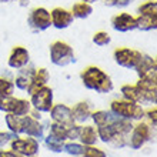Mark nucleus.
Returning <instances> with one entry per match:
<instances>
[{
  "instance_id": "obj_9",
  "label": "nucleus",
  "mask_w": 157,
  "mask_h": 157,
  "mask_svg": "<svg viewBox=\"0 0 157 157\" xmlns=\"http://www.w3.org/2000/svg\"><path fill=\"white\" fill-rule=\"evenodd\" d=\"M27 25L34 32H44L52 27L50 12L46 7H34L27 16Z\"/></svg>"
},
{
  "instance_id": "obj_10",
  "label": "nucleus",
  "mask_w": 157,
  "mask_h": 157,
  "mask_svg": "<svg viewBox=\"0 0 157 157\" xmlns=\"http://www.w3.org/2000/svg\"><path fill=\"white\" fill-rule=\"evenodd\" d=\"M30 63V52L27 47L23 46H14L12 47L7 57V66L13 70H20L23 67L29 66Z\"/></svg>"
},
{
  "instance_id": "obj_2",
  "label": "nucleus",
  "mask_w": 157,
  "mask_h": 157,
  "mask_svg": "<svg viewBox=\"0 0 157 157\" xmlns=\"http://www.w3.org/2000/svg\"><path fill=\"white\" fill-rule=\"evenodd\" d=\"M110 112L116 117L130 121H139L144 117V109L141 104L133 103L126 99H116L110 103Z\"/></svg>"
},
{
  "instance_id": "obj_13",
  "label": "nucleus",
  "mask_w": 157,
  "mask_h": 157,
  "mask_svg": "<svg viewBox=\"0 0 157 157\" xmlns=\"http://www.w3.org/2000/svg\"><path fill=\"white\" fill-rule=\"evenodd\" d=\"M50 20H52V26L54 29L63 30L67 29L73 25L75 21V17L71 14L70 10H67L64 7H54L52 12H50Z\"/></svg>"
},
{
  "instance_id": "obj_31",
  "label": "nucleus",
  "mask_w": 157,
  "mask_h": 157,
  "mask_svg": "<svg viewBox=\"0 0 157 157\" xmlns=\"http://www.w3.org/2000/svg\"><path fill=\"white\" fill-rule=\"evenodd\" d=\"M16 99L17 97L14 96H0V112L13 113L16 106Z\"/></svg>"
},
{
  "instance_id": "obj_38",
  "label": "nucleus",
  "mask_w": 157,
  "mask_h": 157,
  "mask_svg": "<svg viewBox=\"0 0 157 157\" xmlns=\"http://www.w3.org/2000/svg\"><path fill=\"white\" fill-rule=\"evenodd\" d=\"M14 134L10 132H0V147H4V146H7L10 141L14 139Z\"/></svg>"
},
{
  "instance_id": "obj_3",
  "label": "nucleus",
  "mask_w": 157,
  "mask_h": 157,
  "mask_svg": "<svg viewBox=\"0 0 157 157\" xmlns=\"http://www.w3.org/2000/svg\"><path fill=\"white\" fill-rule=\"evenodd\" d=\"M50 62L57 67H66L75 62V50L69 43L63 40L53 41L49 47Z\"/></svg>"
},
{
  "instance_id": "obj_40",
  "label": "nucleus",
  "mask_w": 157,
  "mask_h": 157,
  "mask_svg": "<svg viewBox=\"0 0 157 157\" xmlns=\"http://www.w3.org/2000/svg\"><path fill=\"white\" fill-rule=\"evenodd\" d=\"M19 2V4H20L21 7H27L30 4V0H17Z\"/></svg>"
},
{
  "instance_id": "obj_21",
  "label": "nucleus",
  "mask_w": 157,
  "mask_h": 157,
  "mask_svg": "<svg viewBox=\"0 0 157 157\" xmlns=\"http://www.w3.org/2000/svg\"><path fill=\"white\" fill-rule=\"evenodd\" d=\"M136 26L141 32H151L157 29V16H146V14H137Z\"/></svg>"
},
{
  "instance_id": "obj_8",
  "label": "nucleus",
  "mask_w": 157,
  "mask_h": 157,
  "mask_svg": "<svg viewBox=\"0 0 157 157\" xmlns=\"http://www.w3.org/2000/svg\"><path fill=\"white\" fill-rule=\"evenodd\" d=\"M30 96V104L34 110L40 113H49L53 106V89L49 86H43L33 91Z\"/></svg>"
},
{
  "instance_id": "obj_25",
  "label": "nucleus",
  "mask_w": 157,
  "mask_h": 157,
  "mask_svg": "<svg viewBox=\"0 0 157 157\" xmlns=\"http://www.w3.org/2000/svg\"><path fill=\"white\" fill-rule=\"evenodd\" d=\"M97 128V136H99V140H101L103 143H107V144H110V141L114 139V136H116L117 133L114 132V128H113L112 123L109 124H103V126H99Z\"/></svg>"
},
{
  "instance_id": "obj_32",
  "label": "nucleus",
  "mask_w": 157,
  "mask_h": 157,
  "mask_svg": "<svg viewBox=\"0 0 157 157\" xmlns=\"http://www.w3.org/2000/svg\"><path fill=\"white\" fill-rule=\"evenodd\" d=\"M84 147L82 143H77V141H70V143H64V147H63V151H66L67 154L70 156H82L84 153Z\"/></svg>"
},
{
  "instance_id": "obj_30",
  "label": "nucleus",
  "mask_w": 157,
  "mask_h": 157,
  "mask_svg": "<svg viewBox=\"0 0 157 157\" xmlns=\"http://www.w3.org/2000/svg\"><path fill=\"white\" fill-rule=\"evenodd\" d=\"M91 41H93L96 46H99V47H104V46H109L112 43V36H110L107 32H104V30H99V32H96V33L93 34Z\"/></svg>"
},
{
  "instance_id": "obj_23",
  "label": "nucleus",
  "mask_w": 157,
  "mask_h": 157,
  "mask_svg": "<svg viewBox=\"0 0 157 157\" xmlns=\"http://www.w3.org/2000/svg\"><path fill=\"white\" fill-rule=\"evenodd\" d=\"M4 123H6L7 130L10 133H13L14 136H21V134H23L20 116H14L12 113H6V116H4Z\"/></svg>"
},
{
  "instance_id": "obj_19",
  "label": "nucleus",
  "mask_w": 157,
  "mask_h": 157,
  "mask_svg": "<svg viewBox=\"0 0 157 157\" xmlns=\"http://www.w3.org/2000/svg\"><path fill=\"white\" fill-rule=\"evenodd\" d=\"M139 77H144V76L153 75L157 73V62L156 59L149 56V54H143L140 63L137 64V67L134 69Z\"/></svg>"
},
{
  "instance_id": "obj_42",
  "label": "nucleus",
  "mask_w": 157,
  "mask_h": 157,
  "mask_svg": "<svg viewBox=\"0 0 157 157\" xmlns=\"http://www.w3.org/2000/svg\"><path fill=\"white\" fill-rule=\"evenodd\" d=\"M12 2H17V0H0V3H12Z\"/></svg>"
},
{
  "instance_id": "obj_4",
  "label": "nucleus",
  "mask_w": 157,
  "mask_h": 157,
  "mask_svg": "<svg viewBox=\"0 0 157 157\" xmlns=\"http://www.w3.org/2000/svg\"><path fill=\"white\" fill-rule=\"evenodd\" d=\"M120 93L123 99L133 101L137 104H156L157 101V91L143 90L137 84H123L120 87Z\"/></svg>"
},
{
  "instance_id": "obj_18",
  "label": "nucleus",
  "mask_w": 157,
  "mask_h": 157,
  "mask_svg": "<svg viewBox=\"0 0 157 157\" xmlns=\"http://www.w3.org/2000/svg\"><path fill=\"white\" fill-rule=\"evenodd\" d=\"M33 73H34V67H27V66L20 69V70H17L16 77L13 78L14 87L21 91H27V89L30 86V82H32Z\"/></svg>"
},
{
  "instance_id": "obj_6",
  "label": "nucleus",
  "mask_w": 157,
  "mask_h": 157,
  "mask_svg": "<svg viewBox=\"0 0 157 157\" xmlns=\"http://www.w3.org/2000/svg\"><path fill=\"white\" fill-rule=\"evenodd\" d=\"M141 57H143V53L140 50L130 49V47H117L113 52V59L117 66L128 69V70H134L137 64L140 63Z\"/></svg>"
},
{
  "instance_id": "obj_14",
  "label": "nucleus",
  "mask_w": 157,
  "mask_h": 157,
  "mask_svg": "<svg viewBox=\"0 0 157 157\" xmlns=\"http://www.w3.org/2000/svg\"><path fill=\"white\" fill-rule=\"evenodd\" d=\"M50 119L52 121H56V123H62V124H73L75 120H73V116H71V107L67 106L64 103H57L53 104L52 109H50Z\"/></svg>"
},
{
  "instance_id": "obj_24",
  "label": "nucleus",
  "mask_w": 157,
  "mask_h": 157,
  "mask_svg": "<svg viewBox=\"0 0 157 157\" xmlns=\"http://www.w3.org/2000/svg\"><path fill=\"white\" fill-rule=\"evenodd\" d=\"M136 84L143 90L147 91H157V73L144 76V77H139Z\"/></svg>"
},
{
  "instance_id": "obj_41",
  "label": "nucleus",
  "mask_w": 157,
  "mask_h": 157,
  "mask_svg": "<svg viewBox=\"0 0 157 157\" xmlns=\"http://www.w3.org/2000/svg\"><path fill=\"white\" fill-rule=\"evenodd\" d=\"M82 2H86V3H89V4H93V3H96V2H100V0H82Z\"/></svg>"
},
{
  "instance_id": "obj_7",
  "label": "nucleus",
  "mask_w": 157,
  "mask_h": 157,
  "mask_svg": "<svg viewBox=\"0 0 157 157\" xmlns=\"http://www.w3.org/2000/svg\"><path fill=\"white\" fill-rule=\"evenodd\" d=\"M10 150H13L14 153L20 154L23 157H36L40 151V144H39L37 139L33 137H20L16 136L10 143Z\"/></svg>"
},
{
  "instance_id": "obj_15",
  "label": "nucleus",
  "mask_w": 157,
  "mask_h": 157,
  "mask_svg": "<svg viewBox=\"0 0 157 157\" xmlns=\"http://www.w3.org/2000/svg\"><path fill=\"white\" fill-rule=\"evenodd\" d=\"M50 82V73L46 67H39V69H34V73L32 76V82H30V86L27 89V93L32 94L33 91H36L37 89L43 86H47V83Z\"/></svg>"
},
{
  "instance_id": "obj_29",
  "label": "nucleus",
  "mask_w": 157,
  "mask_h": 157,
  "mask_svg": "<svg viewBox=\"0 0 157 157\" xmlns=\"http://www.w3.org/2000/svg\"><path fill=\"white\" fill-rule=\"evenodd\" d=\"M44 144L50 151H53V153H62L63 147H64V141L59 140L56 137L47 134V137H44Z\"/></svg>"
},
{
  "instance_id": "obj_33",
  "label": "nucleus",
  "mask_w": 157,
  "mask_h": 157,
  "mask_svg": "<svg viewBox=\"0 0 157 157\" xmlns=\"http://www.w3.org/2000/svg\"><path fill=\"white\" fill-rule=\"evenodd\" d=\"M14 83L7 77H0V96H13L14 94Z\"/></svg>"
},
{
  "instance_id": "obj_36",
  "label": "nucleus",
  "mask_w": 157,
  "mask_h": 157,
  "mask_svg": "<svg viewBox=\"0 0 157 157\" xmlns=\"http://www.w3.org/2000/svg\"><path fill=\"white\" fill-rule=\"evenodd\" d=\"M80 127H82V124H77V123L67 126V140H71V141L77 140L78 133H80Z\"/></svg>"
},
{
  "instance_id": "obj_22",
  "label": "nucleus",
  "mask_w": 157,
  "mask_h": 157,
  "mask_svg": "<svg viewBox=\"0 0 157 157\" xmlns=\"http://www.w3.org/2000/svg\"><path fill=\"white\" fill-rule=\"evenodd\" d=\"M114 119H116V116L110 110H96V112H91L90 114V120L94 123L96 127L112 123Z\"/></svg>"
},
{
  "instance_id": "obj_17",
  "label": "nucleus",
  "mask_w": 157,
  "mask_h": 157,
  "mask_svg": "<svg viewBox=\"0 0 157 157\" xmlns=\"http://www.w3.org/2000/svg\"><path fill=\"white\" fill-rule=\"evenodd\" d=\"M77 140H78V143H82L83 146H94L96 143L99 141V136H97V128H96V126H91V124H82Z\"/></svg>"
},
{
  "instance_id": "obj_1",
  "label": "nucleus",
  "mask_w": 157,
  "mask_h": 157,
  "mask_svg": "<svg viewBox=\"0 0 157 157\" xmlns=\"http://www.w3.org/2000/svg\"><path fill=\"white\" fill-rule=\"evenodd\" d=\"M80 80H82L83 86L93 90L100 94H107L113 91L114 84H113L112 77L97 66H87L80 71Z\"/></svg>"
},
{
  "instance_id": "obj_39",
  "label": "nucleus",
  "mask_w": 157,
  "mask_h": 157,
  "mask_svg": "<svg viewBox=\"0 0 157 157\" xmlns=\"http://www.w3.org/2000/svg\"><path fill=\"white\" fill-rule=\"evenodd\" d=\"M0 157H23V156L14 153L13 150H0Z\"/></svg>"
},
{
  "instance_id": "obj_35",
  "label": "nucleus",
  "mask_w": 157,
  "mask_h": 157,
  "mask_svg": "<svg viewBox=\"0 0 157 157\" xmlns=\"http://www.w3.org/2000/svg\"><path fill=\"white\" fill-rule=\"evenodd\" d=\"M144 117L147 119L146 123L149 124L150 127L156 128V126H157V109H156V106L144 110Z\"/></svg>"
},
{
  "instance_id": "obj_27",
  "label": "nucleus",
  "mask_w": 157,
  "mask_h": 157,
  "mask_svg": "<svg viewBox=\"0 0 157 157\" xmlns=\"http://www.w3.org/2000/svg\"><path fill=\"white\" fill-rule=\"evenodd\" d=\"M32 104H30V100L27 99H19L17 97L16 99V106H14V110H13L12 114H14V116H26V114H29L30 112H32Z\"/></svg>"
},
{
  "instance_id": "obj_28",
  "label": "nucleus",
  "mask_w": 157,
  "mask_h": 157,
  "mask_svg": "<svg viewBox=\"0 0 157 157\" xmlns=\"http://www.w3.org/2000/svg\"><path fill=\"white\" fill-rule=\"evenodd\" d=\"M139 14H146V16H157V2L156 0H146L137 7Z\"/></svg>"
},
{
  "instance_id": "obj_20",
  "label": "nucleus",
  "mask_w": 157,
  "mask_h": 157,
  "mask_svg": "<svg viewBox=\"0 0 157 157\" xmlns=\"http://www.w3.org/2000/svg\"><path fill=\"white\" fill-rule=\"evenodd\" d=\"M71 14L75 19H80V20H84L87 17L91 16V13H93V6L86 2H76L73 6H71Z\"/></svg>"
},
{
  "instance_id": "obj_37",
  "label": "nucleus",
  "mask_w": 157,
  "mask_h": 157,
  "mask_svg": "<svg viewBox=\"0 0 157 157\" xmlns=\"http://www.w3.org/2000/svg\"><path fill=\"white\" fill-rule=\"evenodd\" d=\"M133 0H103L104 6L107 7H126Z\"/></svg>"
},
{
  "instance_id": "obj_16",
  "label": "nucleus",
  "mask_w": 157,
  "mask_h": 157,
  "mask_svg": "<svg viewBox=\"0 0 157 157\" xmlns=\"http://www.w3.org/2000/svg\"><path fill=\"white\" fill-rule=\"evenodd\" d=\"M91 106L89 101H77V103L71 107V116L75 123L77 124H84L87 120H90L91 114Z\"/></svg>"
},
{
  "instance_id": "obj_34",
  "label": "nucleus",
  "mask_w": 157,
  "mask_h": 157,
  "mask_svg": "<svg viewBox=\"0 0 157 157\" xmlns=\"http://www.w3.org/2000/svg\"><path fill=\"white\" fill-rule=\"evenodd\" d=\"M82 157H107V153L104 150L99 149L94 146H86L84 147V153L82 154Z\"/></svg>"
},
{
  "instance_id": "obj_11",
  "label": "nucleus",
  "mask_w": 157,
  "mask_h": 157,
  "mask_svg": "<svg viewBox=\"0 0 157 157\" xmlns=\"http://www.w3.org/2000/svg\"><path fill=\"white\" fill-rule=\"evenodd\" d=\"M110 25L119 33H127L137 29L136 26V16H133L128 12H120L112 17Z\"/></svg>"
},
{
  "instance_id": "obj_5",
  "label": "nucleus",
  "mask_w": 157,
  "mask_h": 157,
  "mask_svg": "<svg viewBox=\"0 0 157 157\" xmlns=\"http://www.w3.org/2000/svg\"><path fill=\"white\" fill-rule=\"evenodd\" d=\"M153 130L154 128L150 127L146 121L139 120L136 124H133L132 132H130V134H128L127 146H130V147L134 149V150L141 149L147 141L151 140V137H153Z\"/></svg>"
},
{
  "instance_id": "obj_12",
  "label": "nucleus",
  "mask_w": 157,
  "mask_h": 157,
  "mask_svg": "<svg viewBox=\"0 0 157 157\" xmlns=\"http://www.w3.org/2000/svg\"><path fill=\"white\" fill-rule=\"evenodd\" d=\"M21 130H23L25 136L33 137V139H37V140L44 139V127H43V124L40 123V120L34 119L30 114H26V116L21 117Z\"/></svg>"
},
{
  "instance_id": "obj_26",
  "label": "nucleus",
  "mask_w": 157,
  "mask_h": 157,
  "mask_svg": "<svg viewBox=\"0 0 157 157\" xmlns=\"http://www.w3.org/2000/svg\"><path fill=\"white\" fill-rule=\"evenodd\" d=\"M69 126H70V124H69ZM49 134L50 136H53V137H56V139H59V140L66 141L67 140V124H62V123L52 121Z\"/></svg>"
}]
</instances>
